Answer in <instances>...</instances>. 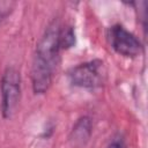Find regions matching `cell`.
I'll list each match as a JSON object with an SVG mask.
<instances>
[{
  "mask_svg": "<svg viewBox=\"0 0 148 148\" xmlns=\"http://www.w3.org/2000/svg\"><path fill=\"white\" fill-rule=\"evenodd\" d=\"M69 82L79 88L95 89L101 87L106 79V67L103 60L94 59L73 67L68 73Z\"/></svg>",
  "mask_w": 148,
  "mask_h": 148,
  "instance_id": "cell-2",
  "label": "cell"
},
{
  "mask_svg": "<svg viewBox=\"0 0 148 148\" xmlns=\"http://www.w3.org/2000/svg\"><path fill=\"white\" fill-rule=\"evenodd\" d=\"M92 134V123L90 117L82 116L73 125L69 133V143L72 148H83L89 142Z\"/></svg>",
  "mask_w": 148,
  "mask_h": 148,
  "instance_id": "cell-5",
  "label": "cell"
},
{
  "mask_svg": "<svg viewBox=\"0 0 148 148\" xmlns=\"http://www.w3.org/2000/svg\"><path fill=\"white\" fill-rule=\"evenodd\" d=\"M60 28L58 20H53L37 43L31 66V86L36 95L45 94L52 84L61 50Z\"/></svg>",
  "mask_w": 148,
  "mask_h": 148,
  "instance_id": "cell-1",
  "label": "cell"
},
{
  "mask_svg": "<svg viewBox=\"0 0 148 148\" xmlns=\"http://www.w3.org/2000/svg\"><path fill=\"white\" fill-rule=\"evenodd\" d=\"M14 6H15V2L13 1H0V24L13 12Z\"/></svg>",
  "mask_w": 148,
  "mask_h": 148,
  "instance_id": "cell-7",
  "label": "cell"
},
{
  "mask_svg": "<svg viewBox=\"0 0 148 148\" xmlns=\"http://www.w3.org/2000/svg\"><path fill=\"white\" fill-rule=\"evenodd\" d=\"M1 114L5 119L12 118L21 98V75L15 67H7L0 79Z\"/></svg>",
  "mask_w": 148,
  "mask_h": 148,
  "instance_id": "cell-3",
  "label": "cell"
},
{
  "mask_svg": "<svg viewBox=\"0 0 148 148\" xmlns=\"http://www.w3.org/2000/svg\"><path fill=\"white\" fill-rule=\"evenodd\" d=\"M59 42L61 50H68L75 45V32L72 25H66L60 28Z\"/></svg>",
  "mask_w": 148,
  "mask_h": 148,
  "instance_id": "cell-6",
  "label": "cell"
},
{
  "mask_svg": "<svg viewBox=\"0 0 148 148\" xmlns=\"http://www.w3.org/2000/svg\"><path fill=\"white\" fill-rule=\"evenodd\" d=\"M108 148H125L124 141L121 138H114L108 146Z\"/></svg>",
  "mask_w": 148,
  "mask_h": 148,
  "instance_id": "cell-8",
  "label": "cell"
},
{
  "mask_svg": "<svg viewBox=\"0 0 148 148\" xmlns=\"http://www.w3.org/2000/svg\"><path fill=\"white\" fill-rule=\"evenodd\" d=\"M108 39L112 50L123 57L135 58L142 53L143 45L139 38L119 23L109 28Z\"/></svg>",
  "mask_w": 148,
  "mask_h": 148,
  "instance_id": "cell-4",
  "label": "cell"
}]
</instances>
